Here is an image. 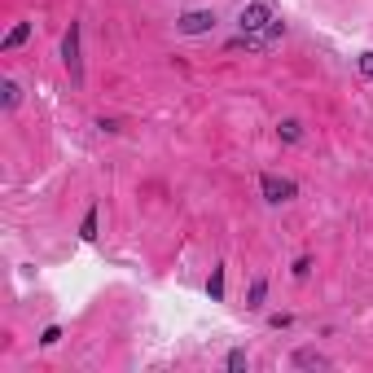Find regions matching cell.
<instances>
[{
	"label": "cell",
	"mask_w": 373,
	"mask_h": 373,
	"mask_svg": "<svg viewBox=\"0 0 373 373\" xmlns=\"http://www.w3.org/2000/svg\"><path fill=\"white\" fill-rule=\"evenodd\" d=\"M294 365L299 369H330V360H325L316 347H303V352H294Z\"/></svg>",
	"instance_id": "cell-5"
},
{
	"label": "cell",
	"mask_w": 373,
	"mask_h": 373,
	"mask_svg": "<svg viewBox=\"0 0 373 373\" xmlns=\"http://www.w3.org/2000/svg\"><path fill=\"white\" fill-rule=\"evenodd\" d=\"M62 62L70 70V79H83V57H79V22H70V31H66V40H62Z\"/></svg>",
	"instance_id": "cell-1"
},
{
	"label": "cell",
	"mask_w": 373,
	"mask_h": 373,
	"mask_svg": "<svg viewBox=\"0 0 373 373\" xmlns=\"http://www.w3.org/2000/svg\"><path fill=\"white\" fill-rule=\"evenodd\" d=\"M0 92H5V105L14 110V105H18V83H14V79H5V88H0Z\"/></svg>",
	"instance_id": "cell-11"
},
{
	"label": "cell",
	"mask_w": 373,
	"mask_h": 373,
	"mask_svg": "<svg viewBox=\"0 0 373 373\" xmlns=\"http://www.w3.org/2000/svg\"><path fill=\"white\" fill-rule=\"evenodd\" d=\"M259 189H263V198H268V202H290L294 198V180H281V176H263Z\"/></svg>",
	"instance_id": "cell-4"
},
{
	"label": "cell",
	"mask_w": 373,
	"mask_h": 373,
	"mask_svg": "<svg viewBox=\"0 0 373 373\" xmlns=\"http://www.w3.org/2000/svg\"><path fill=\"white\" fill-rule=\"evenodd\" d=\"M237 22H242V31H263L272 22V5H268V0H255V5L242 9V18H237Z\"/></svg>",
	"instance_id": "cell-2"
},
{
	"label": "cell",
	"mask_w": 373,
	"mask_h": 373,
	"mask_svg": "<svg viewBox=\"0 0 373 373\" xmlns=\"http://www.w3.org/2000/svg\"><path fill=\"white\" fill-rule=\"evenodd\" d=\"M263 294H268V285H263V276L250 281V294H246V308H263Z\"/></svg>",
	"instance_id": "cell-6"
},
{
	"label": "cell",
	"mask_w": 373,
	"mask_h": 373,
	"mask_svg": "<svg viewBox=\"0 0 373 373\" xmlns=\"http://www.w3.org/2000/svg\"><path fill=\"white\" fill-rule=\"evenodd\" d=\"M228 369L242 373V369H246V352H228Z\"/></svg>",
	"instance_id": "cell-12"
},
{
	"label": "cell",
	"mask_w": 373,
	"mask_h": 373,
	"mask_svg": "<svg viewBox=\"0 0 373 373\" xmlns=\"http://www.w3.org/2000/svg\"><path fill=\"white\" fill-rule=\"evenodd\" d=\"M176 27H180V35H202V31L215 27V14H211V9H189V14L180 18Z\"/></svg>",
	"instance_id": "cell-3"
},
{
	"label": "cell",
	"mask_w": 373,
	"mask_h": 373,
	"mask_svg": "<svg viewBox=\"0 0 373 373\" xmlns=\"http://www.w3.org/2000/svg\"><path fill=\"white\" fill-rule=\"evenodd\" d=\"M360 75H365V79H373V53H365V57H360Z\"/></svg>",
	"instance_id": "cell-13"
},
{
	"label": "cell",
	"mask_w": 373,
	"mask_h": 373,
	"mask_svg": "<svg viewBox=\"0 0 373 373\" xmlns=\"http://www.w3.org/2000/svg\"><path fill=\"white\" fill-rule=\"evenodd\" d=\"M79 237H83V242H92V237H97V207H92L88 215H83V224H79Z\"/></svg>",
	"instance_id": "cell-8"
},
{
	"label": "cell",
	"mask_w": 373,
	"mask_h": 373,
	"mask_svg": "<svg viewBox=\"0 0 373 373\" xmlns=\"http://www.w3.org/2000/svg\"><path fill=\"white\" fill-rule=\"evenodd\" d=\"M57 339H62V330H57V325H49V330H44V347H53Z\"/></svg>",
	"instance_id": "cell-14"
},
{
	"label": "cell",
	"mask_w": 373,
	"mask_h": 373,
	"mask_svg": "<svg viewBox=\"0 0 373 373\" xmlns=\"http://www.w3.org/2000/svg\"><path fill=\"white\" fill-rule=\"evenodd\" d=\"M27 35H31V27H27V22H18V27H14V31L5 35V49H18V44L27 40Z\"/></svg>",
	"instance_id": "cell-9"
},
{
	"label": "cell",
	"mask_w": 373,
	"mask_h": 373,
	"mask_svg": "<svg viewBox=\"0 0 373 373\" xmlns=\"http://www.w3.org/2000/svg\"><path fill=\"white\" fill-rule=\"evenodd\" d=\"M276 132H281V141H290V145H294V141H299V137H303V128H299V123H294V119H285V123H281V128H276Z\"/></svg>",
	"instance_id": "cell-10"
},
{
	"label": "cell",
	"mask_w": 373,
	"mask_h": 373,
	"mask_svg": "<svg viewBox=\"0 0 373 373\" xmlns=\"http://www.w3.org/2000/svg\"><path fill=\"white\" fill-rule=\"evenodd\" d=\"M207 294L215 299V303H220V299H224V268H211V281H207Z\"/></svg>",
	"instance_id": "cell-7"
}]
</instances>
